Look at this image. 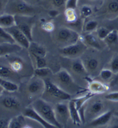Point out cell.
<instances>
[{
    "mask_svg": "<svg viewBox=\"0 0 118 128\" xmlns=\"http://www.w3.org/2000/svg\"><path fill=\"white\" fill-rule=\"evenodd\" d=\"M16 72L11 67L0 65V78L11 81V79L16 78Z\"/></svg>",
    "mask_w": 118,
    "mask_h": 128,
    "instance_id": "obj_22",
    "label": "cell"
},
{
    "mask_svg": "<svg viewBox=\"0 0 118 128\" xmlns=\"http://www.w3.org/2000/svg\"><path fill=\"white\" fill-rule=\"evenodd\" d=\"M15 26H16L15 15L7 13L0 14V27L5 29Z\"/></svg>",
    "mask_w": 118,
    "mask_h": 128,
    "instance_id": "obj_18",
    "label": "cell"
},
{
    "mask_svg": "<svg viewBox=\"0 0 118 128\" xmlns=\"http://www.w3.org/2000/svg\"><path fill=\"white\" fill-rule=\"evenodd\" d=\"M52 73V71L47 67L41 68H36L34 72V76L38 78H42L50 75Z\"/></svg>",
    "mask_w": 118,
    "mask_h": 128,
    "instance_id": "obj_33",
    "label": "cell"
},
{
    "mask_svg": "<svg viewBox=\"0 0 118 128\" xmlns=\"http://www.w3.org/2000/svg\"><path fill=\"white\" fill-rule=\"evenodd\" d=\"M80 40L84 42L87 47L90 46L96 50L101 49V45L98 40L100 39L97 36V35L93 34V32L86 33L83 37L80 36Z\"/></svg>",
    "mask_w": 118,
    "mask_h": 128,
    "instance_id": "obj_16",
    "label": "cell"
},
{
    "mask_svg": "<svg viewBox=\"0 0 118 128\" xmlns=\"http://www.w3.org/2000/svg\"><path fill=\"white\" fill-rule=\"evenodd\" d=\"M2 105L7 109L9 110H16L18 109L20 106V102L14 96H8L4 98L1 101Z\"/></svg>",
    "mask_w": 118,
    "mask_h": 128,
    "instance_id": "obj_20",
    "label": "cell"
},
{
    "mask_svg": "<svg viewBox=\"0 0 118 128\" xmlns=\"http://www.w3.org/2000/svg\"><path fill=\"white\" fill-rule=\"evenodd\" d=\"M87 48L86 44L81 40H79L75 44L60 48L59 52L64 57L77 59L84 53Z\"/></svg>",
    "mask_w": 118,
    "mask_h": 128,
    "instance_id": "obj_5",
    "label": "cell"
},
{
    "mask_svg": "<svg viewBox=\"0 0 118 128\" xmlns=\"http://www.w3.org/2000/svg\"><path fill=\"white\" fill-rule=\"evenodd\" d=\"M33 57L35 58L36 63V68H41L46 67V61L45 57H41L39 56H34Z\"/></svg>",
    "mask_w": 118,
    "mask_h": 128,
    "instance_id": "obj_37",
    "label": "cell"
},
{
    "mask_svg": "<svg viewBox=\"0 0 118 128\" xmlns=\"http://www.w3.org/2000/svg\"><path fill=\"white\" fill-rule=\"evenodd\" d=\"M110 69L114 74L118 73V55L115 56L112 59L110 63Z\"/></svg>",
    "mask_w": 118,
    "mask_h": 128,
    "instance_id": "obj_38",
    "label": "cell"
},
{
    "mask_svg": "<svg viewBox=\"0 0 118 128\" xmlns=\"http://www.w3.org/2000/svg\"><path fill=\"white\" fill-rule=\"evenodd\" d=\"M49 14L51 17H56V16H57V15H58V12L56 10H50V12H49Z\"/></svg>",
    "mask_w": 118,
    "mask_h": 128,
    "instance_id": "obj_45",
    "label": "cell"
},
{
    "mask_svg": "<svg viewBox=\"0 0 118 128\" xmlns=\"http://www.w3.org/2000/svg\"><path fill=\"white\" fill-rule=\"evenodd\" d=\"M113 115V112L112 110H109L104 112L94 118L90 122L89 126L92 127H97L105 125L111 121Z\"/></svg>",
    "mask_w": 118,
    "mask_h": 128,
    "instance_id": "obj_13",
    "label": "cell"
},
{
    "mask_svg": "<svg viewBox=\"0 0 118 128\" xmlns=\"http://www.w3.org/2000/svg\"><path fill=\"white\" fill-rule=\"evenodd\" d=\"M106 100L112 102H118V92H113L105 96Z\"/></svg>",
    "mask_w": 118,
    "mask_h": 128,
    "instance_id": "obj_41",
    "label": "cell"
},
{
    "mask_svg": "<svg viewBox=\"0 0 118 128\" xmlns=\"http://www.w3.org/2000/svg\"><path fill=\"white\" fill-rule=\"evenodd\" d=\"M45 88L42 96L43 98L50 99L51 102H55L56 103L70 100L71 99V95L61 88L56 83L48 79L45 80Z\"/></svg>",
    "mask_w": 118,
    "mask_h": 128,
    "instance_id": "obj_3",
    "label": "cell"
},
{
    "mask_svg": "<svg viewBox=\"0 0 118 128\" xmlns=\"http://www.w3.org/2000/svg\"><path fill=\"white\" fill-rule=\"evenodd\" d=\"M64 15L66 21L68 23L71 24H74L78 23V16L77 12L75 9L67 8L64 12Z\"/></svg>",
    "mask_w": 118,
    "mask_h": 128,
    "instance_id": "obj_23",
    "label": "cell"
},
{
    "mask_svg": "<svg viewBox=\"0 0 118 128\" xmlns=\"http://www.w3.org/2000/svg\"><path fill=\"white\" fill-rule=\"evenodd\" d=\"M102 12L104 16L113 19L118 16V0H109L103 8Z\"/></svg>",
    "mask_w": 118,
    "mask_h": 128,
    "instance_id": "obj_12",
    "label": "cell"
},
{
    "mask_svg": "<svg viewBox=\"0 0 118 128\" xmlns=\"http://www.w3.org/2000/svg\"><path fill=\"white\" fill-rule=\"evenodd\" d=\"M104 42L108 46L112 47L118 44V31L117 30H112L106 36Z\"/></svg>",
    "mask_w": 118,
    "mask_h": 128,
    "instance_id": "obj_24",
    "label": "cell"
},
{
    "mask_svg": "<svg viewBox=\"0 0 118 128\" xmlns=\"http://www.w3.org/2000/svg\"><path fill=\"white\" fill-rule=\"evenodd\" d=\"M86 78L89 82V91L94 95L105 93L108 90V88H109L108 86L102 83L101 82L96 80H93L92 79H89V78Z\"/></svg>",
    "mask_w": 118,
    "mask_h": 128,
    "instance_id": "obj_15",
    "label": "cell"
},
{
    "mask_svg": "<svg viewBox=\"0 0 118 128\" xmlns=\"http://www.w3.org/2000/svg\"><path fill=\"white\" fill-rule=\"evenodd\" d=\"M72 70L77 74H84L87 72L83 62L81 60H77L72 63Z\"/></svg>",
    "mask_w": 118,
    "mask_h": 128,
    "instance_id": "obj_31",
    "label": "cell"
},
{
    "mask_svg": "<svg viewBox=\"0 0 118 128\" xmlns=\"http://www.w3.org/2000/svg\"><path fill=\"white\" fill-rule=\"evenodd\" d=\"M4 88L3 86H2L1 85H0V96L1 95H3V94L4 93Z\"/></svg>",
    "mask_w": 118,
    "mask_h": 128,
    "instance_id": "obj_48",
    "label": "cell"
},
{
    "mask_svg": "<svg viewBox=\"0 0 118 128\" xmlns=\"http://www.w3.org/2000/svg\"><path fill=\"white\" fill-rule=\"evenodd\" d=\"M28 50L32 56H37L41 57H45L47 54L46 50L44 47L33 41L30 42Z\"/></svg>",
    "mask_w": 118,
    "mask_h": 128,
    "instance_id": "obj_19",
    "label": "cell"
},
{
    "mask_svg": "<svg viewBox=\"0 0 118 128\" xmlns=\"http://www.w3.org/2000/svg\"><path fill=\"white\" fill-rule=\"evenodd\" d=\"M8 0H0V13L4 9L5 10V6L7 4Z\"/></svg>",
    "mask_w": 118,
    "mask_h": 128,
    "instance_id": "obj_43",
    "label": "cell"
},
{
    "mask_svg": "<svg viewBox=\"0 0 118 128\" xmlns=\"http://www.w3.org/2000/svg\"><path fill=\"white\" fill-rule=\"evenodd\" d=\"M9 65H10L11 68L16 73H18L22 70L23 66L22 61L19 59H18V58L11 59L9 61Z\"/></svg>",
    "mask_w": 118,
    "mask_h": 128,
    "instance_id": "obj_32",
    "label": "cell"
},
{
    "mask_svg": "<svg viewBox=\"0 0 118 128\" xmlns=\"http://www.w3.org/2000/svg\"><path fill=\"white\" fill-rule=\"evenodd\" d=\"M113 114L115 115V116H116V117L118 118V111H117V112H113Z\"/></svg>",
    "mask_w": 118,
    "mask_h": 128,
    "instance_id": "obj_49",
    "label": "cell"
},
{
    "mask_svg": "<svg viewBox=\"0 0 118 128\" xmlns=\"http://www.w3.org/2000/svg\"><path fill=\"white\" fill-rule=\"evenodd\" d=\"M111 31V30H109L105 27H98L96 31L97 33L96 35L101 40L104 41L106 36L108 35V34Z\"/></svg>",
    "mask_w": 118,
    "mask_h": 128,
    "instance_id": "obj_35",
    "label": "cell"
},
{
    "mask_svg": "<svg viewBox=\"0 0 118 128\" xmlns=\"http://www.w3.org/2000/svg\"><path fill=\"white\" fill-rule=\"evenodd\" d=\"M26 116L23 115H19L12 118L10 121H8L9 128H22L26 127V123L25 120Z\"/></svg>",
    "mask_w": 118,
    "mask_h": 128,
    "instance_id": "obj_21",
    "label": "cell"
},
{
    "mask_svg": "<svg viewBox=\"0 0 118 128\" xmlns=\"http://www.w3.org/2000/svg\"><path fill=\"white\" fill-rule=\"evenodd\" d=\"M113 73L111 69H103L100 71V76L101 79L103 80H109V79L112 78L113 76Z\"/></svg>",
    "mask_w": 118,
    "mask_h": 128,
    "instance_id": "obj_36",
    "label": "cell"
},
{
    "mask_svg": "<svg viewBox=\"0 0 118 128\" xmlns=\"http://www.w3.org/2000/svg\"><path fill=\"white\" fill-rule=\"evenodd\" d=\"M98 22L95 20H90L85 23L83 30L86 33H92L96 31L98 28Z\"/></svg>",
    "mask_w": 118,
    "mask_h": 128,
    "instance_id": "obj_30",
    "label": "cell"
},
{
    "mask_svg": "<svg viewBox=\"0 0 118 128\" xmlns=\"http://www.w3.org/2000/svg\"><path fill=\"white\" fill-rule=\"evenodd\" d=\"M5 30L12 35L17 44H19L23 48L28 49L30 44V41L26 35L16 26L5 28Z\"/></svg>",
    "mask_w": 118,
    "mask_h": 128,
    "instance_id": "obj_9",
    "label": "cell"
},
{
    "mask_svg": "<svg viewBox=\"0 0 118 128\" xmlns=\"http://www.w3.org/2000/svg\"><path fill=\"white\" fill-rule=\"evenodd\" d=\"M23 115L26 117L30 118L32 120H34L40 125H41L43 128H55L54 126L51 125L47 121L43 119L40 115L34 110L33 107H27L24 110Z\"/></svg>",
    "mask_w": 118,
    "mask_h": 128,
    "instance_id": "obj_11",
    "label": "cell"
},
{
    "mask_svg": "<svg viewBox=\"0 0 118 128\" xmlns=\"http://www.w3.org/2000/svg\"><path fill=\"white\" fill-rule=\"evenodd\" d=\"M16 43L10 34L4 28L0 27V43Z\"/></svg>",
    "mask_w": 118,
    "mask_h": 128,
    "instance_id": "obj_29",
    "label": "cell"
},
{
    "mask_svg": "<svg viewBox=\"0 0 118 128\" xmlns=\"http://www.w3.org/2000/svg\"><path fill=\"white\" fill-rule=\"evenodd\" d=\"M82 62L87 72H92L96 71L99 66L98 61L94 58H87Z\"/></svg>",
    "mask_w": 118,
    "mask_h": 128,
    "instance_id": "obj_25",
    "label": "cell"
},
{
    "mask_svg": "<svg viewBox=\"0 0 118 128\" xmlns=\"http://www.w3.org/2000/svg\"><path fill=\"white\" fill-rule=\"evenodd\" d=\"M16 26L26 35L30 42L33 41V16L15 15Z\"/></svg>",
    "mask_w": 118,
    "mask_h": 128,
    "instance_id": "obj_7",
    "label": "cell"
},
{
    "mask_svg": "<svg viewBox=\"0 0 118 128\" xmlns=\"http://www.w3.org/2000/svg\"><path fill=\"white\" fill-rule=\"evenodd\" d=\"M45 88V80L42 78L35 76V78L30 80L27 84V90L30 94L36 95L39 94H43Z\"/></svg>",
    "mask_w": 118,
    "mask_h": 128,
    "instance_id": "obj_10",
    "label": "cell"
},
{
    "mask_svg": "<svg viewBox=\"0 0 118 128\" xmlns=\"http://www.w3.org/2000/svg\"><path fill=\"white\" fill-rule=\"evenodd\" d=\"M42 28L47 32H51L54 30V26L53 23L50 22H47L42 23Z\"/></svg>",
    "mask_w": 118,
    "mask_h": 128,
    "instance_id": "obj_39",
    "label": "cell"
},
{
    "mask_svg": "<svg viewBox=\"0 0 118 128\" xmlns=\"http://www.w3.org/2000/svg\"><path fill=\"white\" fill-rule=\"evenodd\" d=\"M89 1H97V0H89Z\"/></svg>",
    "mask_w": 118,
    "mask_h": 128,
    "instance_id": "obj_50",
    "label": "cell"
},
{
    "mask_svg": "<svg viewBox=\"0 0 118 128\" xmlns=\"http://www.w3.org/2000/svg\"><path fill=\"white\" fill-rule=\"evenodd\" d=\"M8 122L7 123L6 121H0V128H8Z\"/></svg>",
    "mask_w": 118,
    "mask_h": 128,
    "instance_id": "obj_44",
    "label": "cell"
},
{
    "mask_svg": "<svg viewBox=\"0 0 118 128\" xmlns=\"http://www.w3.org/2000/svg\"><path fill=\"white\" fill-rule=\"evenodd\" d=\"M0 85L4 88L5 90L8 92H15L18 91L19 86L17 84L11 80L0 78Z\"/></svg>",
    "mask_w": 118,
    "mask_h": 128,
    "instance_id": "obj_28",
    "label": "cell"
},
{
    "mask_svg": "<svg viewBox=\"0 0 118 128\" xmlns=\"http://www.w3.org/2000/svg\"><path fill=\"white\" fill-rule=\"evenodd\" d=\"M79 33L72 28L62 27L55 34V40L60 48L75 44L80 40Z\"/></svg>",
    "mask_w": 118,
    "mask_h": 128,
    "instance_id": "obj_4",
    "label": "cell"
},
{
    "mask_svg": "<svg viewBox=\"0 0 118 128\" xmlns=\"http://www.w3.org/2000/svg\"><path fill=\"white\" fill-rule=\"evenodd\" d=\"M31 106L34 110L48 123L54 126L55 128H62V126L56 119L54 108L49 104V102L44 99H38L33 102Z\"/></svg>",
    "mask_w": 118,
    "mask_h": 128,
    "instance_id": "obj_2",
    "label": "cell"
},
{
    "mask_svg": "<svg viewBox=\"0 0 118 128\" xmlns=\"http://www.w3.org/2000/svg\"><path fill=\"white\" fill-rule=\"evenodd\" d=\"M23 48L17 43H0V57L19 52Z\"/></svg>",
    "mask_w": 118,
    "mask_h": 128,
    "instance_id": "obj_14",
    "label": "cell"
},
{
    "mask_svg": "<svg viewBox=\"0 0 118 128\" xmlns=\"http://www.w3.org/2000/svg\"><path fill=\"white\" fill-rule=\"evenodd\" d=\"M93 14V9L87 5H83L79 10V14L82 19H85L90 16Z\"/></svg>",
    "mask_w": 118,
    "mask_h": 128,
    "instance_id": "obj_34",
    "label": "cell"
},
{
    "mask_svg": "<svg viewBox=\"0 0 118 128\" xmlns=\"http://www.w3.org/2000/svg\"><path fill=\"white\" fill-rule=\"evenodd\" d=\"M78 2L79 0H67L65 9L72 8L75 9L77 8Z\"/></svg>",
    "mask_w": 118,
    "mask_h": 128,
    "instance_id": "obj_40",
    "label": "cell"
},
{
    "mask_svg": "<svg viewBox=\"0 0 118 128\" xmlns=\"http://www.w3.org/2000/svg\"><path fill=\"white\" fill-rule=\"evenodd\" d=\"M54 79L58 84L57 85L60 84L58 86L64 90V89H70V92L73 91L75 92L79 88V86L75 83L70 73L64 69L58 72L54 75Z\"/></svg>",
    "mask_w": 118,
    "mask_h": 128,
    "instance_id": "obj_6",
    "label": "cell"
},
{
    "mask_svg": "<svg viewBox=\"0 0 118 128\" xmlns=\"http://www.w3.org/2000/svg\"><path fill=\"white\" fill-rule=\"evenodd\" d=\"M94 95H94V94H92V92H89L88 93L86 94L84 96H82L79 98H77L73 99L72 100L74 102V103H75V106L78 108V110L79 111V110H81L82 107H83L85 103H86L89 99L94 96Z\"/></svg>",
    "mask_w": 118,
    "mask_h": 128,
    "instance_id": "obj_27",
    "label": "cell"
},
{
    "mask_svg": "<svg viewBox=\"0 0 118 128\" xmlns=\"http://www.w3.org/2000/svg\"><path fill=\"white\" fill-rule=\"evenodd\" d=\"M109 127L110 128H118V122H115V123L112 124L111 125H110V126Z\"/></svg>",
    "mask_w": 118,
    "mask_h": 128,
    "instance_id": "obj_47",
    "label": "cell"
},
{
    "mask_svg": "<svg viewBox=\"0 0 118 128\" xmlns=\"http://www.w3.org/2000/svg\"><path fill=\"white\" fill-rule=\"evenodd\" d=\"M104 109V104L102 102L96 101L90 105L89 108V113L90 116H96L100 115V112Z\"/></svg>",
    "mask_w": 118,
    "mask_h": 128,
    "instance_id": "obj_26",
    "label": "cell"
},
{
    "mask_svg": "<svg viewBox=\"0 0 118 128\" xmlns=\"http://www.w3.org/2000/svg\"><path fill=\"white\" fill-rule=\"evenodd\" d=\"M5 10L7 14L27 16H33L37 12L35 5L25 0H8Z\"/></svg>",
    "mask_w": 118,
    "mask_h": 128,
    "instance_id": "obj_1",
    "label": "cell"
},
{
    "mask_svg": "<svg viewBox=\"0 0 118 128\" xmlns=\"http://www.w3.org/2000/svg\"><path fill=\"white\" fill-rule=\"evenodd\" d=\"M68 107H69L70 118L72 119L73 124L75 125L80 126L82 123V120L81 115H80L79 111L78 110L75 103L72 99L70 100L68 103Z\"/></svg>",
    "mask_w": 118,
    "mask_h": 128,
    "instance_id": "obj_17",
    "label": "cell"
},
{
    "mask_svg": "<svg viewBox=\"0 0 118 128\" xmlns=\"http://www.w3.org/2000/svg\"><path fill=\"white\" fill-rule=\"evenodd\" d=\"M66 1L67 0H51L53 5L56 8H61L66 6Z\"/></svg>",
    "mask_w": 118,
    "mask_h": 128,
    "instance_id": "obj_42",
    "label": "cell"
},
{
    "mask_svg": "<svg viewBox=\"0 0 118 128\" xmlns=\"http://www.w3.org/2000/svg\"><path fill=\"white\" fill-rule=\"evenodd\" d=\"M55 116L57 121L62 126H66L68 120L70 117L68 104L61 102L56 103L54 106Z\"/></svg>",
    "mask_w": 118,
    "mask_h": 128,
    "instance_id": "obj_8",
    "label": "cell"
},
{
    "mask_svg": "<svg viewBox=\"0 0 118 128\" xmlns=\"http://www.w3.org/2000/svg\"><path fill=\"white\" fill-rule=\"evenodd\" d=\"M27 2H29L30 4H36L37 3H38L39 2V0H25Z\"/></svg>",
    "mask_w": 118,
    "mask_h": 128,
    "instance_id": "obj_46",
    "label": "cell"
}]
</instances>
